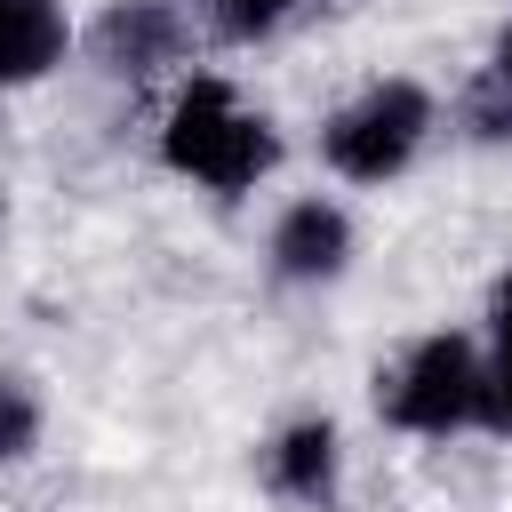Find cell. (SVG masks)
Wrapping results in <instances>:
<instances>
[{"instance_id":"6da1fadb","label":"cell","mask_w":512,"mask_h":512,"mask_svg":"<svg viewBox=\"0 0 512 512\" xmlns=\"http://www.w3.org/2000/svg\"><path fill=\"white\" fill-rule=\"evenodd\" d=\"M160 160L208 192H248L256 176H272L280 160V136L264 112H248L216 72H192L160 120Z\"/></svg>"},{"instance_id":"7a4b0ae2","label":"cell","mask_w":512,"mask_h":512,"mask_svg":"<svg viewBox=\"0 0 512 512\" xmlns=\"http://www.w3.org/2000/svg\"><path fill=\"white\" fill-rule=\"evenodd\" d=\"M432 136V96L416 80H368L352 104L328 112L320 128V160L344 176V184H384L400 176Z\"/></svg>"},{"instance_id":"3957f363","label":"cell","mask_w":512,"mask_h":512,"mask_svg":"<svg viewBox=\"0 0 512 512\" xmlns=\"http://www.w3.org/2000/svg\"><path fill=\"white\" fill-rule=\"evenodd\" d=\"M376 408H384V424L424 432V440H448L464 424H488V360L464 336H424L376 384Z\"/></svg>"},{"instance_id":"277c9868","label":"cell","mask_w":512,"mask_h":512,"mask_svg":"<svg viewBox=\"0 0 512 512\" xmlns=\"http://www.w3.org/2000/svg\"><path fill=\"white\" fill-rule=\"evenodd\" d=\"M344 256H352V224L336 200H296L272 224V272L280 280H336Z\"/></svg>"},{"instance_id":"5b68a950","label":"cell","mask_w":512,"mask_h":512,"mask_svg":"<svg viewBox=\"0 0 512 512\" xmlns=\"http://www.w3.org/2000/svg\"><path fill=\"white\" fill-rule=\"evenodd\" d=\"M64 40V0H0V88H24L48 64H64Z\"/></svg>"},{"instance_id":"8992f818","label":"cell","mask_w":512,"mask_h":512,"mask_svg":"<svg viewBox=\"0 0 512 512\" xmlns=\"http://www.w3.org/2000/svg\"><path fill=\"white\" fill-rule=\"evenodd\" d=\"M264 472H272V488H280L288 504H328V496H336V424H328V416H296V424L272 440Z\"/></svg>"},{"instance_id":"52a82bcc","label":"cell","mask_w":512,"mask_h":512,"mask_svg":"<svg viewBox=\"0 0 512 512\" xmlns=\"http://www.w3.org/2000/svg\"><path fill=\"white\" fill-rule=\"evenodd\" d=\"M96 40H104V64L112 72H152V64L176 56V8L168 0H120Z\"/></svg>"},{"instance_id":"ba28073f","label":"cell","mask_w":512,"mask_h":512,"mask_svg":"<svg viewBox=\"0 0 512 512\" xmlns=\"http://www.w3.org/2000/svg\"><path fill=\"white\" fill-rule=\"evenodd\" d=\"M488 424L512 432V272L488 296Z\"/></svg>"},{"instance_id":"9c48e42d","label":"cell","mask_w":512,"mask_h":512,"mask_svg":"<svg viewBox=\"0 0 512 512\" xmlns=\"http://www.w3.org/2000/svg\"><path fill=\"white\" fill-rule=\"evenodd\" d=\"M32 440H40V400H32V384L0 376V464L32 456Z\"/></svg>"},{"instance_id":"30bf717a","label":"cell","mask_w":512,"mask_h":512,"mask_svg":"<svg viewBox=\"0 0 512 512\" xmlns=\"http://www.w3.org/2000/svg\"><path fill=\"white\" fill-rule=\"evenodd\" d=\"M200 8H208V24H216L224 40H264L296 0H200Z\"/></svg>"},{"instance_id":"8fae6325","label":"cell","mask_w":512,"mask_h":512,"mask_svg":"<svg viewBox=\"0 0 512 512\" xmlns=\"http://www.w3.org/2000/svg\"><path fill=\"white\" fill-rule=\"evenodd\" d=\"M496 88H504V96H512V24H504V32H496Z\"/></svg>"}]
</instances>
